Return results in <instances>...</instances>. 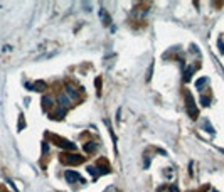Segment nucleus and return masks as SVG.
<instances>
[{"label": "nucleus", "instance_id": "nucleus-1", "mask_svg": "<svg viewBox=\"0 0 224 192\" xmlns=\"http://www.w3.org/2000/svg\"><path fill=\"white\" fill-rule=\"evenodd\" d=\"M185 103H187V113H189V116H191L192 120H195V118H197V115H199V111H197V106H195L194 98H192L191 93L185 94Z\"/></svg>", "mask_w": 224, "mask_h": 192}, {"label": "nucleus", "instance_id": "nucleus-2", "mask_svg": "<svg viewBox=\"0 0 224 192\" xmlns=\"http://www.w3.org/2000/svg\"><path fill=\"white\" fill-rule=\"evenodd\" d=\"M62 162L68 163V165H78V163H83L84 159L79 155H74V153H71V155L66 153V155H62Z\"/></svg>", "mask_w": 224, "mask_h": 192}, {"label": "nucleus", "instance_id": "nucleus-3", "mask_svg": "<svg viewBox=\"0 0 224 192\" xmlns=\"http://www.w3.org/2000/svg\"><path fill=\"white\" fill-rule=\"evenodd\" d=\"M88 172H89V175L93 177V180H96L100 175L108 174V169H106V167H88Z\"/></svg>", "mask_w": 224, "mask_h": 192}, {"label": "nucleus", "instance_id": "nucleus-4", "mask_svg": "<svg viewBox=\"0 0 224 192\" xmlns=\"http://www.w3.org/2000/svg\"><path fill=\"white\" fill-rule=\"evenodd\" d=\"M64 179H66V182H69V184H74V182H83L81 175L78 174V172H74V170H66L64 172Z\"/></svg>", "mask_w": 224, "mask_h": 192}, {"label": "nucleus", "instance_id": "nucleus-5", "mask_svg": "<svg viewBox=\"0 0 224 192\" xmlns=\"http://www.w3.org/2000/svg\"><path fill=\"white\" fill-rule=\"evenodd\" d=\"M52 140H56V141H58V145L62 147V148H66V150H76V145L71 143V141H68V140H64V138H59V137H56V135H54Z\"/></svg>", "mask_w": 224, "mask_h": 192}, {"label": "nucleus", "instance_id": "nucleus-6", "mask_svg": "<svg viewBox=\"0 0 224 192\" xmlns=\"http://www.w3.org/2000/svg\"><path fill=\"white\" fill-rule=\"evenodd\" d=\"M58 105L61 106V108L68 106L69 105V96H66V94H59V96H58Z\"/></svg>", "mask_w": 224, "mask_h": 192}, {"label": "nucleus", "instance_id": "nucleus-7", "mask_svg": "<svg viewBox=\"0 0 224 192\" xmlns=\"http://www.w3.org/2000/svg\"><path fill=\"white\" fill-rule=\"evenodd\" d=\"M46 83H44V81H37V83H34L32 84V91H44L46 89Z\"/></svg>", "mask_w": 224, "mask_h": 192}, {"label": "nucleus", "instance_id": "nucleus-8", "mask_svg": "<svg viewBox=\"0 0 224 192\" xmlns=\"http://www.w3.org/2000/svg\"><path fill=\"white\" fill-rule=\"evenodd\" d=\"M202 128L207 131V133H214V128L211 127V123H209V120H202Z\"/></svg>", "mask_w": 224, "mask_h": 192}, {"label": "nucleus", "instance_id": "nucleus-9", "mask_svg": "<svg viewBox=\"0 0 224 192\" xmlns=\"http://www.w3.org/2000/svg\"><path fill=\"white\" fill-rule=\"evenodd\" d=\"M66 93H68L69 94V99H74V98H78V93H76V91H74V88H72V86H66Z\"/></svg>", "mask_w": 224, "mask_h": 192}, {"label": "nucleus", "instance_id": "nucleus-10", "mask_svg": "<svg viewBox=\"0 0 224 192\" xmlns=\"http://www.w3.org/2000/svg\"><path fill=\"white\" fill-rule=\"evenodd\" d=\"M192 73H194V68H192V66H189V68L185 69V73H184V81H191Z\"/></svg>", "mask_w": 224, "mask_h": 192}, {"label": "nucleus", "instance_id": "nucleus-11", "mask_svg": "<svg viewBox=\"0 0 224 192\" xmlns=\"http://www.w3.org/2000/svg\"><path fill=\"white\" fill-rule=\"evenodd\" d=\"M84 150H86V152H93V150H96V143H94V141H88L86 145H84Z\"/></svg>", "mask_w": 224, "mask_h": 192}, {"label": "nucleus", "instance_id": "nucleus-12", "mask_svg": "<svg viewBox=\"0 0 224 192\" xmlns=\"http://www.w3.org/2000/svg\"><path fill=\"white\" fill-rule=\"evenodd\" d=\"M42 105L44 108H49V106H52V99L49 96H42Z\"/></svg>", "mask_w": 224, "mask_h": 192}, {"label": "nucleus", "instance_id": "nucleus-13", "mask_svg": "<svg viewBox=\"0 0 224 192\" xmlns=\"http://www.w3.org/2000/svg\"><path fill=\"white\" fill-rule=\"evenodd\" d=\"M206 83H207V78H201V79L195 81V88H197V89H201V88H202Z\"/></svg>", "mask_w": 224, "mask_h": 192}, {"label": "nucleus", "instance_id": "nucleus-14", "mask_svg": "<svg viewBox=\"0 0 224 192\" xmlns=\"http://www.w3.org/2000/svg\"><path fill=\"white\" fill-rule=\"evenodd\" d=\"M64 115H66V110L64 108H59L58 111H56V118H62Z\"/></svg>", "mask_w": 224, "mask_h": 192}, {"label": "nucleus", "instance_id": "nucleus-15", "mask_svg": "<svg viewBox=\"0 0 224 192\" xmlns=\"http://www.w3.org/2000/svg\"><path fill=\"white\" fill-rule=\"evenodd\" d=\"M209 101H211V99L207 98V96H202V98H201V103H202V106H209Z\"/></svg>", "mask_w": 224, "mask_h": 192}, {"label": "nucleus", "instance_id": "nucleus-16", "mask_svg": "<svg viewBox=\"0 0 224 192\" xmlns=\"http://www.w3.org/2000/svg\"><path fill=\"white\" fill-rule=\"evenodd\" d=\"M152 73H153V64H150V68H148V73H147V81H150V78H152Z\"/></svg>", "mask_w": 224, "mask_h": 192}, {"label": "nucleus", "instance_id": "nucleus-17", "mask_svg": "<svg viewBox=\"0 0 224 192\" xmlns=\"http://www.w3.org/2000/svg\"><path fill=\"white\" fill-rule=\"evenodd\" d=\"M217 47L221 49V54H224V42H222V39L217 40Z\"/></svg>", "mask_w": 224, "mask_h": 192}, {"label": "nucleus", "instance_id": "nucleus-18", "mask_svg": "<svg viewBox=\"0 0 224 192\" xmlns=\"http://www.w3.org/2000/svg\"><path fill=\"white\" fill-rule=\"evenodd\" d=\"M22 128H24V118L20 115V118H19V130H22Z\"/></svg>", "mask_w": 224, "mask_h": 192}, {"label": "nucleus", "instance_id": "nucleus-19", "mask_svg": "<svg viewBox=\"0 0 224 192\" xmlns=\"http://www.w3.org/2000/svg\"><path fill=\"white\" fill-rule=\"evenodd\" d=\"M47 150H49V147H47V143H46V141H42V152L46 153Z\"/></svg>", "mask_w": 224, "mask_h": 192}, {"label": "nucleus", "instance_id": "nucleus-20", "mask_svg": "<svg viewBox=\"0 0 224 192\" xmlns=\"http://www.w3.org/2000/svg\"><path fill=\"white\" fill-rule=\"evenodd\" d=\"M170 192H179L177 185H170Z\"/></svg>", "mask_w": 224, "mask_h": 192}, {"label": "nucleus", "instance_id": "nucleus-21", "mask_svg": "<svg viewBox=\"0 0 224 192\" xmlns=\"http://www.w3.org/2000/svg\"><path fill=\"white\" fill-rule=\"evenodd\" d=\"M212 192H217V190H212Z\"/></svg>", "mask_w": 224, "mask_h": 192}]
</instances>
